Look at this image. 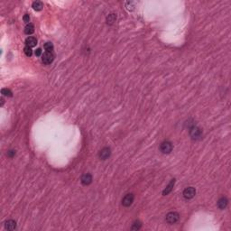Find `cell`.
<instances>
[{
	"mask_svg": "<svg viewBox=\"0 0 231 231\" xmlns=\"http://www.w3.org/2000/svg\"><path fill=\"white\" fill-rule=\"evenodd\" d=\"M5 228L7 230H15L16 228V222L13 220H9L5 222Z\"/></svg>",
	"mask_w": 231,
	"mask_h": 231,
	"instance_id": "10",
	"label": "cell"
},
{
	"mask_svg": "<svg viewBox=\"0 0 231 231\" xmlns=\"http://www.w3.org/2000/svg\"><path fill=\"white\" fill-rule=\"evenodd\" d=\"M160 150H161V152L164 154H170L172 151V143L169 141H164L161 143Z\"/></svg>",
	"mask_w": 231,
	"mask_h": 231,
	"instance_id": "1",
	"label": "cell"
},
{
	"mask_svg": "<svg viewBox=\"0 0 231 231\" xmlns=\"http://www.w3.org/2000/svg\"><path fill=\"white\" fill-rule=\"evenodd\" d=\"M1 94L3 96H5V97H12L13 96V92H12L9 89H2Z\"/></svg>",
	"mask_w": 231,
	"mask_h": 231,
	"instance_id": "16",
	"label": "cell"
},
{
	"mask_svg": "<svg viewBox=\"0 0 231 231\" xmlns=\"http://www.w3.org/2000/svg\"><path fill=\"white\" fill-rule=\"evenodd\" d=\"M190 134H191V136L192 137L193 139H198V138H199V137L201 136V130L199 129V127L193 126L190 130Z\"/></svg>",
	"mask_w": 231,
	"mask_h": 231,
	"instance_id": "7",
	"label": "cell"
},
{
	"mask_svg": "<svg viewBox=\"0 0 231 231\" xmlns=\"http://www.w3.org/2000/svg\"><path fill=\"white\" fill-rule=\"evenodd\" d=\"M24 53H26V55L27 56V57H31L33 54V51H32V48L31 47H28V46H26L24 49Z\"/></svg>",
	"mask_w": 231,
	"mask_h": 231,
	"instance_id": "18",
	"label": "cell"
},
{
	"mask_svg": "<svg viewBox=\"0 0 231 231\" xmlns=\"http://www.w3.org/2000/svg\"><path fill=\"white\" fill-rule=\"evenodd\" d=\"M3 105H4V99L1 98V106H3Z\"/></svg>",
	"mask_w": 231,
	"mask_h": 231,
	"instance_id": "23",
	"label": "cell"
},
{
	"mask_svg": "<svg viewBox=\"0 0 231 231\" xmlns=\"http://www.w3.org/2000/svg\"><path fill=\"white\" fill-rule=\"evenodd\" d=\"M24 33H26V34H32L34 33V24H28L27 26H26V28H24Z\"/></svg>",
	"mask_w": 231,
	"mask_h": 231,
	"instance_id": "13",
	"label": "cell"
},
{
	"mask_svg": "<svg viewBox=\"0 0 231 231\" xmlns=\"http://www.w3.org/2000/svg\"><path fill=\"white\" fill-rule=\"evenodd\" d=\"M142 227V224L140 221H135L134 224H133V226L131 227V229L132 230H139Z\"/></svg>",
	"mask_w": 231,
	"mask_h": 231,
	"instance_id": "19",
	"label": "cell"
},
{
	"mask_svg": "<svg viewBox=\"0 0 231 231\" xmlns=\"http://www.w3.org/2000/svg\"><path fill=\"white\" fill-rule=\"evenodd\" d=\"M32 7L35 11H41L43 7V4L41 1H34L32 5Z\"/></svg>",
	"mask_w": 231,
	"mask_h": 231,
	"instance_id": "14",
	"label": "cell"
},
{
	"mask_svg": "<svg viewBox=\"0 0 231 231\" xmlns=\"http://www.w3.org/2000/svg\"><path fill=\"white\" fill-rule=\"evenodd\" d=\"M44 49H45V51L48 52V53H52L53 51V44L52 42H47L45 44H44Z\"/></svg>",
	"mask_w": 231,
	"mask_h": 231,
	"instance_id": "17",
	"label": "cell"
},
{
	"mask_svg": "<svg viewBox=\"0 0 231 231\" xmlns=\"http://www.w3.org/2000/svg\"><path fill=\"white\" fill-rule=\"evenodd\" d=\"M80 182L84 186H88L92 183V175L90 173H85L80 178Z\"/></svg>",
	"mask_w": 231,
	"mask_h": 231,
	"instance_id": "8",
	"label": "cell"
},
{
	"mask_svg": "<svg viewBox=\"0 0 231 231\" xmlns=\"http://www.w3.org/2000/svg\"><path fill=\"white\" fill-rule=\"evenodd\" d=\"M54 60V55L53 54V53H44L42 55V61L44 64H51L52 62Z\"/></svg>",
	"mask_w": 231,
	"mask_h": 231,
	"instance_id": "5",
	"label": "cell"
},
{
	"mask_svg": "<svg viewBox=\"0 0 231 231\" xmlns=\"http://www.w3.org/2000/svg\"><path fill=\"white\" fill-rule=\"evenodd\" d=\"M196 194V190L193 187H188L183 191V197L186 199H191Z\"/></svg>",
	"mask_w": 231,
	"mask_h": 231,
	"instance_id": "4",
	"label": "cell"
},
{
	"mask_svg": "<svg viewBox=\"0 0 231 231\" xmlns=\"http://www.w3.org/2000/svg\"><path fill=\"white\" fill-rule=\"evenodd\" d=\"M110 154H111V150L109 147H105L103 148L100 152H99L98 154V157L99 159H101V160H107L109 156H110Z\"/></svg>",
	"mask_w": 231,
	"mask_h": 231,
	"instance_id": "6",
	"label": "cell"
},
{
	"mask_svg": "<svg viewBox=\"0 0 231 231\" xmlns=\"http://www.w3.org/2000/svg\"><path fill=\"white\" fill-rule=\"evenodd\" d=\"M26 46L31 47V48L34 47L37 44V39L34 36H29L26 40Z\"/></svg>",
	"mask_w": 231,
	"mask_h": 231,
	"instance_id": "11",
	"label": "cell"
},
{
	"mask_svg": "<svg viewBox=\"0 0 231 231\" xmlns=\"http://www.w3.org/2000/svg\"><path fill=\"white\" fill-rule=\"evenodd\" d=\"M7 156L10 157V158H13L15 155V150H9V151L7 152Z\"/></svg>",
	"mask_w": 231,
	"mask_h": 231,
	"instance_id": "20",
	"label": "cell"
},
{
	"mask_svg": "<svg viewBox=\"0 0 231 231\" xmlns=\"http://www.w3.org/2000/svg\"><path fill=\"white\" fill-rule=\"evenodd\" d=\"M41 54H42V49L41 48H38L35 51V55L36 56H41Z\"/></svg>",
	"mask_w": 231,
	"mask_h": 231,
	"instance_id": "22",
	"label": "cell"
},
{
	"mask_svg": "<svg viewBox=\"0 0 231 231\" xmlns=\"http://www.w3.org/2000/svg\"><path fill=\"white\" fill-rule=\"evenodd\" d=\"M174 183H175V179H172V180H171V183H170L169 184H168V186L164 190V191H163V195H164V196L168 195V194H169V193L172 191V188H173V186H174Z\"/></svg>",
	"mask_w": 231,
	"mask_h": 231,
	"instance_id": "12",
	"label": "cell"
},
{
	"mask_svg": "<svg viewBox=\"0 0 231 231\" xmlns=\"http://www.w3.org/2000/svg\"><path fill=\"white\" fill-rule=\"evenodd\" d=\"M23 20H24V22H26V23H29L30 22V16H29V15H27V14L24 15V17H23Z\"/></svg>",
	"mask_w": 231,
	"mask_h": 231,
	"instance_id": "21",
	"label": "cell"
},
{
	"mask_svg": "<svg viewBox=\"0 0 231 231\" xmlns=\"http://www.w3.org/2000/svg\"><path fill=\"white\" fill-rule=\"evenodd\" d=\"M117 20V15L116 14H110L107 17V23L108 24H113Z\"/></svg>",
	"mask_w": 231,
	"mask_h": 231,
	"instance_id": "15",
	"label": "cell"
},
{
	"mask_svg": "<svg viewBox=\"0 0 231 231\" xmlns=\"http://www.w3.org/2000/svg\"><path fill=\"white\" fill-rule=\"evenodd\" d=\"M134 199H135V196L133 193H128V194H127L123 198L122 204L125 207H129V206H131L134 202Z\"/></svg>",
	"mask_w": 231,
	"mask_h": 231,
	"instance_id": "3",
	"label": "cell"
},
{
	"mask_svg": "<svg viewBox=\"0 0 231 231\" xmlns=\"http://www.w3.org/2000/svg\"><path fill=\"white\" fill-rule=\"evenodd\" d=\"M180 220V215L177 212H170L166 215V221L169 224H174Z\"/></svg>",
	"mask_w": 231,
	"mask_h": 231,
	"instance_id": "2",
	"label": "cell"
},
{
	"mask_svg": "<svg viewBox=\"0 0 231 231\" xmlns=\"http://www.w3.org/2000/svg\"><path fill=\"white\" fill-rule=\"evenodd\" d=\"M217 204H218V207L220 208V209H225L227 208L228 204V199L226 197H222V198H220V199H218Z\"/></svg>",
	"mask_w": 231,
	"mask_h": 231,
	"instance_id": "9",
	"label": "cell"
}]
</instances>
